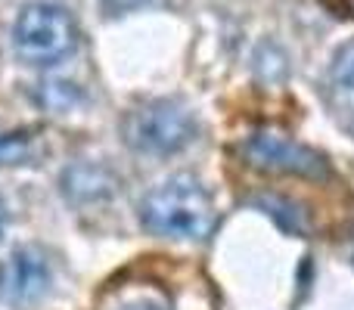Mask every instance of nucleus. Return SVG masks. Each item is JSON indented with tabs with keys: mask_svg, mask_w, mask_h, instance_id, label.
Listing matches in <instances>:
<instances>
[{
	"mask_svg": "<svg viewBox=\"0 0 354 310\" xmlns=\"http://www.w3.org/2000/svg\"><path fill=\"white\" fill-rule=\"evenodd\" d=\"M212 193L193 174H174L165 183L153 186L140 202V224L153 236L199 242L214 230Z\"/></svg>",
	"mask_w": 354,
	"mask_h": 310,
	"instance_id": "1",
	"label": "nucleus"
},
{
	"mask_svg": "<svg viewBox=\"0 0 354 310\" xmlns=\"http://www.w3.org/2000/svg\"><path fill=\"white\" fill-rule=\"evenodd\" d=\"M78 43V22L59 3H47V0L25 3L12 22V47L28 66H56L68 59Z\"/></svg>",
	"mask_w": 354,
	"mask_h": 310,
	"instance_id": "2",
	"label": "nucleus"
},
{
	"mask_svg": "<svg viewBox=\"0 0 354 310\" xmlns=\"http://www.w3.org/2000/svg\"><path fill=\"white\" fill-rule=\"evenodd\" d=\"M196 118L177 99H149L124 115L122 134L143 155H174L196 140Z\"/></svg>",
	"mask_w": 354,
	"mask_h": 310,
	"instance_id": "3",
	"label": "nucleus"
},
{
	"mask_svg": "<svg viewBox=\"0 0 354 310\" xmlns=\"http://www.w3.org/2000/svg\"><path fill=\"white\" fill-rule=\"evenodd\" d=\"M243 158L258 171H270V174H292L308 177V180H324L330 177V164L317 149L305 146V143L283 137L277 130H258L243 143Z\"/></svg>",
	"mask_w": 354,
	"mask_h": 310,
	"instance_id": "4",
	"label": "nucleus"
},
{
	"mask_svg": "<svg viewBox=\"0 0 354 310\" xmlns=\"http://www.w3.org/2000/svg\"><path fill=\"white\" fill-rule=\"evenodd\" d=\"M53 286V264L41 249H16L0 261V301L12 307H31Z\"/></svg>",
	"mask_w": 354,
	"mask_h": 310,
	"instance_id": "5",
	"label": "nucleus"
},
{
	"mask_svg": "<svg viewBox=\"0 0 354 310\" xmlns=\"http://www.w3.org/2000/svg\"><path fill=\"white\" fill-rule=\"evenodd\" d=\"M59 186L72 205H97V202H106L115 195L118 180L109 168H103V164L75 162L62 171Z\"/></svg>",
	"mask_w": 354,
	"mask_h": 310,
	"instance_id": "6",
	"label": "nucleus"
},
{
	"mask_svg": "<svg viewBox=\"0 0 354 310\" xmlns=\"http://www.w3.org/2000/svg\"><path fill=\"white\" fill-rule=\"evenodd\" d=\"M326 81H330V90L336 93V97L354 99V41L342 43V47L336 50Z\"/></svg>",
	"mask_w": 354,
	"mask_h": 310,
	"instance_id": "7",
	"label": "nucleus"
},
{
	"mask_svg": "<svg viewBox=\"0 0 354 310\" xmlns=\"http://www.w3.org/2000/svg\"><path fill=\"white\" fill-rule=\"evenodd\" d=\"M31 97L47 112H66L81 103V90L72 81H44V84H37V90Z\"/></svg>",
	"mask_w": 354,
	"mask_h": 310,
	"instance_id": "8",
	"label": "nucleus"
},
{
	"mask_svg": "<svg viewBox=\"0 0 354 310\" xmlns=\"http://www.w3.org/2000/svg\"><path fill=\"white\" fill-rule=\"evenodd\" d=\"M37 153V137L28 130L0 137V164H25Z\"/></svg>",
	"mask_w": 354,
	"mask_h": 310,
	"instance_id": "9",
	"label": "nucleus"
},
{
	"mask_svg": "<svg viewBox=\"0 0 354 310\" xmlns=\"http://www.w3.org/2000/svg\"><path fill=\"white\" fill-rule=\"evenodd\" d=\"M103 3V10L106 12H131V10H137V6H143V3H149V0H100Z\"/></svg>",
	"mask_w": 354,
	"mask_h": 310,
	"instance_id": "10",
	"label": "nucleus"
},
{
	"mask_svg": "<svg viewBox=\"0 0 354 310\" xmlns=\"http://www.w3.org/2000/svg\"><path fill=\"white\" fill-rule=\"evenodd\" d=\"M333 10V16H354V0H324Z\"/></svg>",
	"mask_w": 354,
	"mask_h": 310,
	"instance_id": "11",
	"label": "nucleus"
},
{
	"mask_svg": "<svg viewBox=\"0 0 354 310\" xmlns=\"http://www.w3.org/2000/svg\"><path fill=\"white\" fill-rule=\"evenodd\" d=\"M122 310H165V307L156 304V301H137V304H128V307H122Z\"/></svg>",
	"mask_w": 354,
	"mask_h": 310,
	"instance_id": "12",
	"label": "nucleus"
},
{
	"mask_svg": "<svg viewBox=\"0 0 354 310\" xmlns=\"http://www.w3.org/2000/svg\"><path fill=\"white\" fill-rule=\"evenodd\" d=\"M3 220H6V211H3V202H0V233H3Z\"/></svg>",
	"mask_w": 354,
	"mask_h": 310,
	"instance_id": "13",
	"label": "nucleus"
}]
</instances>
